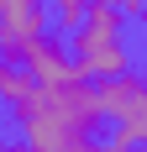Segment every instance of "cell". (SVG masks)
Instances as JSON below:
<instances>
[{
  "label": "cell",
  "instance_id": "obj_5",
  "mask_svg": "<svg viewBox=\"0 0 147 152\" xmlns=\"http://www.w3.org/2000/svg\"><path fill=\"white\" fill-rule=\"evenodd\" d=\"M84 11H89V0H47V16L58 21V31L68 37L79 21H84Z\"/></svg>",
  "mask_w": 147,
  "mask_h": 152
},
{
  "label": "cell",
  "instance_id": "obj_2",
  "mask_svg": "<svg viewBox=\"0 0 147 152\" xmlns=\"http://www.w3.org/2000/svg\"><path fill=\"white\" fill-rule=\"evenodd\" d=\"M68 42V58L74 68L89 79V84H100V79H116L132 68V47H126V16L116 5H89L84 21L63 37Z\"/></svg>",
  "mask_w": 147,
  "mask_h": 152
},
{
  "label": "cell",
  "instance_id": "obj_6",
  "mask_svg": "<svg viewBox=\"0 0 147 152\" xmlns=\"http://www.w3.org/2000/svg\"><path fill=\"white\" fill-rule=\"evenodd\" d=\"M121 16L126 21H147V0H121Z\"/></svg>",
  "mask_w": 147,
  "mask_h": 152
},
{
  "label": "cell",
  "instance_id": "obj_3",
  "mask_svg": "<svg viewBox=\"0 0 147 152\" xmlns=\"http://www.w3.org/2000/svg\"><path fill=\"white\" fill-rule=\"evenodd\" d=\"M21 68L32 74V84H42V89H58V84H79V68H74L68 58V42H63L58 31H47V37H37V42L26 47V58H21Z\"/></svg>",
  "mask_w": 147,
  "mask_h": 152
},
{
  "label": "cell",
  "instance_id": "obj_1",
  "mask_svg": "<svg viewBox=\"0 0 147 152\" xmlns=\"http://www.w3.org/2000/svg\"><path fill=\"white\" fill-rule=\"evenodd\" d=\"M16 126L26 147L37 152H84L95 142V126H100V105H95V84L79 79V84H58V89H37L26 100L11 105Z\"/></svg>",
  "mask_w": 147,
  "mask_h": 152
},
{
  "label": "cell",
  "instance_id": "obj_4",
  "mask_svg": "<svg viewBox=\"0 0 147 152\" xmlns=\"http://www.w3.org/2000/svg\"><path fill=\"white\" fill-rule=\"evenodd\" d=\"M142 100H147V74H137V68H126V74L100 79V84H95L100 121H121V115H126V110H137Z\"/></svg>",
  "mask_w": 147,
  "mask_h": 152
},
{
  "label": "cell",
  "instance_id": "obj_7",
  "mask_svg": "<svg viewBox=\"0 0 147 152\" xmlns=\"http://www.w3.org/2000/svg\"><path fill=\"white\" fill-rule=\"evenodd\" d=\"M5 152H37V147H26V142H5Z\"/></svg>",
  "mask_w": 147,
  "mask_h": 152
},
{
  "label": "cell",
  "instance_id": "obj_9",
  "mask_svg": "<svg viewBox=\"0 0 147 152\" xmlns=\"http://www.w3.org/2000/svg\"><path fill=\"white\" fill-rule=\"evenodd\" d=\"M0 152H5V131H0Z\"/></svg>",
  "mask_w": 147,
  "mask_h": 152
},
{
  "label": "cell",
  "instance_id": "obj_10",
  "mask_svg": "<svg viewBox=\"0 0 147 152\" xmlns=\"http://www.w3.org/2000/svg\"><path fill=\"white\" fill-rule=\"evenodd\" d=\"M137 152H147V142H142V147H137Z\"/></svg>",
  "mask_w": 147,
  "mask_h": 152
},
{
  "label": "cell",
  "instance_id": "obj_8",
  "mask_svg": "<svg viewBox=\"0 0 147 152\" xmlns=\"http://www.w3.org/2000/svg\"><path fill=\"white\" fill-rule=\"evenodd\" d=\"M89 5H116V11H121V0H89Z\"/></svg>",
  "mask_w": 147,
  "mask_h": 152
}]
</instances>
